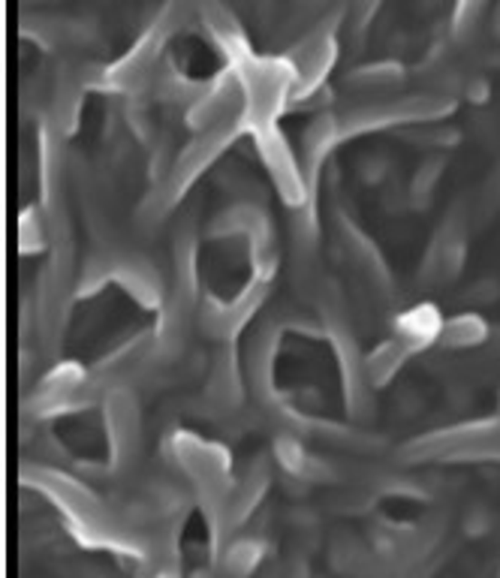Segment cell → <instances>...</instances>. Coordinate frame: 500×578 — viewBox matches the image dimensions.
<instances>
[{
    "label": "cell",
    "instance_id": "1",
    "mask_svg": "<svg viewBox=\"0 0 500 578\" xmlns=\"http://www.w3.org/2000/svg\"><path fill=\"white\" fill-rule=\"evenodd\" d=\"M257 142H260V154L266 160L269 172L275 175L278 187L284 191V196L289 202H301V178H299V169L292 163L289 151H287V142L280 139V132L271 127H260L257 130Z\"/></svg>",
    "mask_w": 500,
    "mask_h": 578
},
{
    "label": "cell",
    "instance_id": "2",
    "mask_svg": "<svg viewBox=\"0 0 500 578\" xmlns=\"http://www.w3.org/2000/svg\"><path fill=\"white\" fill-rule=\"evenodd\" d=\"M121 283L133 292V296L142 301V305H154L160 299V289H157V278L154 271L148 269L142 262H130V265H121Z\"/></svg>",
    "mask_w": 500,
    "mask_h": 578
},
{
    "label": "cell",
    "instance_id": "3",
    "mask_svg": "<svg viewBox=\"0 0 500 578\" xmlns=\"http://www.w3.org/2000/svg\"><path fill=\"white\" fill-rule=\"evenodd\" d=\"M211 397H214V404H221V407H230L239 401V377H235V367L230 365L226 356L221 358V365L214 367Z\"/></svg>",
    "mask_w": 500,
    "mask_h": 578
},
{
    "label": "cell",
    "instance_id": "4",
    "mask_svg": "<svg viewBox=\"0 0 500 578\" xmlns=\"http://www.w3.org/2000/svg\"><path fill=\"white\" fill-rule=\"evenodd\" d=\"M483 335H485V326H483V319H476V317H458L446 326V340L456 347L476 344V340H483Z\"/></svg>",
    "mask_w": 500,
    "mask_h": 578
},
{
    "label": "cell",
    "instance_id": "5",
    "mask_svg": "<svg viewBox=\"0 0 500 578\" xmlns=\"http://www.w3.org/2000/svg\"><path fill=\"white\" fill-rule=\"evenodd\" d=\"M404 353H407V349H404L401 344H386L383 349H377L374 353V358H371V371H374V377H380V380H386V377H389L395 367H398V362L404 358Z\"/></svg>",
    "mask_w": 500,
    "mask_h": 578
},
{
    "label": "cell",
    "instance_id": "6",
    "mask_svg": "<svg viewBox=\"0 0 500 578\" xmlns=\"http://www.w3.org/2000/svg\"><path fill=\"white\" fill-rule=\"evenodd\" d=\"M257 561H260V548L253 543H239L232 548V563L230 566L235 573H250Z\"/></svg>",
    "mask_w": 500,
    "mask_h": 578
}]
</instances>
